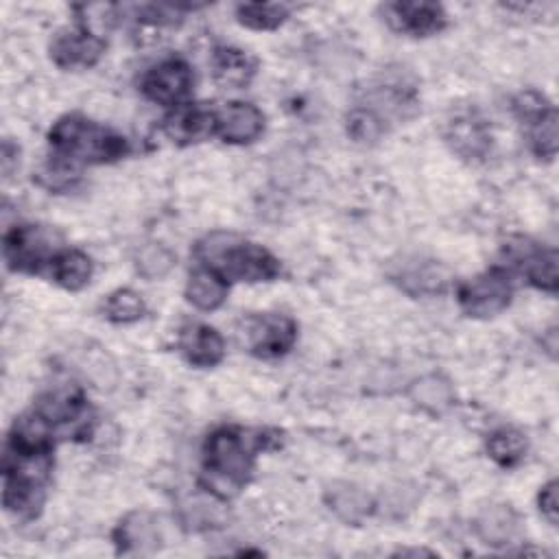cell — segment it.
Returning a JSON list of instances; mask_svg holds the SVG:
<instances>
[{
  "label": "cell",
  "instance_id": "obj_23",
  "mask_svg": "<svg viewBox=\"0 0 559 559\" xmlns=\"http://www.w3.org/2000/svg\"><path fill=\"white\" fill-rule=\"evenodd\" d=\"M400 286L411 295H435L445 290L448 271L437 262H415L406 266L400 275Z\"/></svg>",
  "mask_w": 559,
  "mask_h": 559
},
{
  "label": "cell",
  "instance_id": "obj_13",
  "mask_svg": "<svg viewBox=\"0 0 559 559\" xmlns=\"http://www.w3.org/2000/svg\"><path fill=\"white\" fill-rule=\"evenodd\" d=\"M443 138L450 144V148L465 159L485 157L491 144V135L487 133L485 122L469 111L456 114L454 118H450L445 122Z\"/></svg>",
  "mask_w": 559,
  "mask_h": 559
},
{
  "label": "cell",
  "instance_id": "obj_30",
  "mask_svg": "<svg viewBox=\"0 0 559 559\" xmlns=\"http://www.w3.org/2000/svg\"><path fill=\"white\" fill-rule=\"evenodd\" d=\"M384 131V120L367 107H356L347 116V133L356 142H376Z\"/></svg>",
  "mask_w": 559,
  "mask_h": 559
},
{
  "label": "cell",
  "instance_id": "obj_7",
  "mask_svg": "<svg viewBox=\"0 0 559 559\" xmlns=\"http://www.w3.org/2000/svg\"><path fill=\"white\" fill-rule=\"evenodd\" d=\"M247 345L258 358L284 356L297 341V323L284 314H258L247 319Z\"/></svg>",
  "mask_w": 559,
  "mask_h": 559
},
{
  "label": "cell",
  "instance_id": "obj_14",
  "mask_svg": "<svg viewBox=\"0 0 559 559\" xmlns=\"http://www.w3.org/2000/svg\"><path fill=\"white\" fill-rule=\"evenodd\" d=\"M476 535L483 544L500 548L522 535V520L509 504H489L474 520Z\"/></svg>",
  "mask_w": 559,
  "mask_h": 559
},
{
  "label": "cell",
  "instance_id": "obj_29",
  "mask_svg": "<svg viewBox=\"0 0 559 559\" xmlns=\"http://www.w3.org/2000/svg\"><path fill=\"white\" fill-rule=\"evenodd\" d=\"M175 266V255L157 242L142 245L135 253V269L146 280H162Z\"/></svg>",
  "mask_w": 559,
  "mask_h": 559
},
{
  "label": "cell",
  "instance_id": "obj_9",
  "mask_svg": "<svg viewBox=\"0 0 559 559\" xmlns=\"http://www.w3.org/2000/svg\"><path fill=\"white\" fill-rule=\"evenodd\" d=\"M103 52L105 39L87 28L59 33L50 44V57L63 70L92 68Z\"/></svg>",
  "mask_w": 559,
  "mask_h": 559
},
{
  "label": "cell",
  "instance_id": "obj_8",
  "mask_svg": "<svg viewBox=\"0 0 559 559\" xmlns=\"http://www.w3.org/2000/svg\"><path fill=\"white\" fill-rule=\"evenodd\" d=\"M162 518L144 509L127 513L114 531V544L122 555H151L162 548Z\"/></svg>",
  "mask_w": 559,
  "mask_h": 559
},
{
  "label": "cell",
  "instance_id": "obj_10",
  "mask_svg": "<svg viewBox=\"0 0 559 559\" xmlns=\"http://www.w3.org/2000/svg\"><path fill=\"white\" fill-rule=\"evenodd\" d=\"M384 20L397 33L426 37L445 26V13L432 2H393L384 7Z\"/></svg>",
  "mask_w": 559,
  "mask_h": 559
},
{
  "label": "cell",
  "instance_id": "obj_12",
  "mask_svg": "<svg viewBox=\"0 0 559 559\" xmlns=\"http://www.w3.org/2000/svg\"><path fill=\"white\" fill-rule=\"evenodd\" d=\"M164 133L177 144H194L216 133V111L201 105H179L164 118Z\"/></svg>",
  "mask_w": 559,
  "mask_h": 559
},
{
  "label": "cell",
  "instance_id": "obj_21",
  "mask_svg": "<svg viewBox=\"0 0 559 559\" xmlns=\"http://www.w3.org/2000/svg\"><path fill=\"white\" fill-rule=\"evenodd\" d=\"M83 397L74 389H55L39 395L35 404V413L44 417L50 426H61L76 421V417L83 413Z\"/></svg>",
  "mask_w": 559,
  "mask_h": 559
},
{
  "label": "cell",
  "instance_id": "obj_31",
  "mask_svg": "<svg viewBox=\"0 0 559 559\" xmlns=\"http://www.w3.org/2000/svg\"><path fill=\"white\" fill-rule=\"evenodd\" d=\"M83 371L87 373V378L98 386V389H111L116 382V369L111 358L100 352V349H87L83 354Z\"/></svg>",
  "mask_w": 559,
  "mask_h": 559
},
{
  "label": "cell",
  "instance_id": "obj_25",
  "mask_svg": "<svg viewBox=\"0 0 559 559\" xmlns=\"http://www.w3.org/2000/svg\"><path fill=\"white\" fill-rule=\"evenodd\" d=\"M526 450H528V441L524 432L515 428H507V426L498 428L487 439L489 456L502 467H515L526 456Z\"/></svg>",
  "mask_w": 559,
  "mask_h": 559
},
{
  "label": "cell",
  "instance_id": "obj_17",
  "mask_svg": "<svg viewBox=\"0 0 559 559\" xmlns=\"http://www.w3.org/2000/svg\"><path fill=\"white\" fill-rule=\"evenodd\" d=\"M214 81L227 90H240L249 85L255 74V61L240 48L223 46L212 55Z\"/></svg>",
  "mask_w": 559,
  "mask_h": 559
},
{
  "label": "cell",
  "instance_id": "obj_27",
  "mask_svg": "<svg viewBox=\"0 0 559 559\" xmlns=\"http://www.w3.org/2000/svg\"><path fill=\"white\" fill-rule=\"evenodd\" d=\"M103 310H105V317L114 323H133L144 317L146 306L135 290L118 288L105 299Z\"/></svg>",
  "mask_w": 559,
  "mask_h": 559
},
{
  "label": "cell",
  "instance_id": "obj_5",
  "mask_svg": "<svg viewBox=\"0 0 559 559\" xmlns=\"http://www.w3.org/2000/svg\"><path fill=\"white\" fill-rule=\"evenodd\" d=\"M52 242V231L41 225H15L4 234V262L13 271H37L57 255Z\"/></svg>",
  "mask_w": 559,
  "mask_h": 559
},
{
  "label": "cell",
  "instance_id": "obj_19",
  "mask_svg": "<svg viewBox=\"0 0 559 559\" xmlns=\"http://www.w3.org/2000/svg\"><path fill=\"white\" fill-rule=\"evenodd\" d=\"M181 524L192 531H203L212 526H221L225 520V504L207 491H192L179 504Z\"/></svg>",
  "mask_w": 559,
  "mask_h": 559
},
{
  "label": "cell",
  "instance_id": "obj_1",
  "mask_svg": "<svg viewBox=\"0 0 559 559\" xmlns=\"http://www.w3.org/2000/svg\"><path fill=\"white\" fill-rule=\"evenodd\" d=\"M48 142L57 164L63 168H74L81 164H105L127 153V142L122 135L79 114L59 118L48 133Z\"/></svg>",
  "mask_w": 559,
  "mask_h": 559
},
{
  "label": "cell",
  "instance_id": "obj_16",
  "mask_svg": "<svg viewBox=\"0 0 559 559\" xmlns=\"http://www.w3.org/2000/svg\"><path fill=\"white\" fill-rule=\"evenodd\" d=\"M323 500L328 509L347 524H360L371 513V496L349 480H334L325 487Z\"/></svg>",
  "mask_w": 559,
  "mask_h": 559
},
{
  "label": "cell",
  "instance_id": "obj_26",
  "mask_svg": "<svg viewBox=\"0 0 559 559\" xmlns=\"http://www.w3.org/2000/svg\"><path fill=\"white\" fill-rule=\"evenodd\" d=\"M238 22L255 28V31H271L277 28L286 17L288 9L280 2H245L236 9Z\"/></svg>",
  "mask_w": 559,
  "mask_h": 559
},
{
  "label": "cell",
  "instance_id": "obj_32",
  "mask_svg": "<svg viewBox=\"0 0 559 559\" xmlns=\"http://www.w3.org/2000/svg\"><path fill=\"white\" fill-rule=\"evenodd\" d=\"M537 502H539L542 515H544L552 526H557V513H559V507H557V504H559V500H557V480H550V483H546V485L542 487Z\"/></svg>",
  "mask_w": 559,
  "mask_h": 559
},
{
  "label": "cell",
  "instance_id": "obj_4",
  "mask_svg": "<svg viewBox=\"0 0 559 559\" xmlns=\"http://www.w3.org/2000/svg\"><path fill=\"white\" fill-rule=\"evenodd\" d=\"M459 306L465 314L485 319L493 317L511 304L513 284L507 271L489 269L459 286Z\"/></svg>",
  "mask_w": 559,
  "mask_h": 559
},
{
  "label": "cell",
  "instance_id": "obj_3",
  "mask_svg": "<svg viewBox=\"0 0 559 559\" xmlns=\"http://www.w3.org/2000/svg\"><path fill=\"white\" fill-rule=\"evenodd\" d=\"M203 461L214 478L238 489L253 472V448L238 430L218 428L205 439Z\"/></svg>",
  "mask_w": 559,
  "mask_h": 559
},
{
  "label": "cell",
  "instance_id": "obj_28",
  "mask_svg": "<svg viewBox=\"0 0 559 559\" xmlns=\"http://www.w3.org/2000/svg\"><path fill=\"white\" fill-rule=\"evenodd\" d=\"M531 148L537 157L552 159L557 153V111L548 107L531 120Z\"/></svg>",
  "mask_w": 559,
  "mask_h": 559
},
{
  "label": "cell",
  "instance_id": "obj_6",
  "mask_svg": "<svg viewBox=\"0 0 559 559\" xmlns=\"http://www.w3.org/2000/svg\"><path fill=\"white\" fill-rule=\"evenodd\" d=\"M192 70L183 59H164L142 76V92L157 105L179 107L192 92Z\"/></svg>",
  "mask_w": 559,
  "mask_h": 559
},
{
  "label": "cell",
  "instance_id": "obj_15",
  "mask_svg": "<svg viewBox=\"0 0 559 559\" xmlns=\"http://www.w3.org/2000/svg\"><path fill=\"white\" fill-rule=\"evenodd\" d=\"M179 349L190 365L214 367L225 356V341L214 328L205 323H190L179 334Z\"/></svg>",
  "mask_w": 559,
  "mask_h": 559
},
{
  "label": "cell",
  "instance_id": "obj_18",
  "mask_svg": "<svg viewBox=\"0 0 559 559\" xmlns=\"http://www.w3.org/2000/svg\"><path fill=\"white\" fill-rule=\"evenodd\" d=\"M408 397L430 415H443L454 404V386L441 373H426L408 384Z\"/></svg>",
  "mask_w": 559,
  "mask_h": 559
},
{
  "label": "cell",
  "instance_id": "obj_22",
  "mask_svg": "<svg viewBox=\"0 0 559 559\" xmlns=\"http://www.w3.org/2000/svg\"><path fill=\"white\" fill-rule=\"evenodd\" d=\"M50 275L66 290H81L92 277V260L79 249H63L50 260Z\"/></svg>",
  "mask_w": 559,
  "mask_h": 559
},
{
  "label": "cell",
  "instance_id": "obj_2",
  "mask_svg": "<svg viewBox=\"0 0 559 559\" xmlns=\"http://www.w3.org/2000/svg\"><path fill=\"white\" fill-rule=\"evenodd\" d=\"M197 255L225 280L271 282L280 275V262L269 249L225 231H214L199 240Z\"/></svg>",
  "mask_w": 559,
  "mask_h": 559
},
{
  "label": "cell",
  "instance_id": "obj_11",
  "mask_svg": "<svg viewBox=\"0 0 559 559\" xmlns=\"http://www.w3.org/2000/svg\"><path fill=\"white\" fill-rule=\"evenodd\" d=\"M264 131V114L251 103H227L216 111V133L229 144H249Z\"/></svg>",
  "mask_w": 559,
  "mask_h": 559
},
{
  "label": "cell",
  "instance_id": "obj_24",
  "mask_svg": "<svg viewBox=\"0 0 559 559\" xmlns=\"http://www.w3.org/2000/svg\"><path fill=\"white\" fill-rule=\"evenodd\" d=\"M526 280L548 293L557 290V251L555 249H526L520 258Z\"/></svg>",
  "mask_w": 559,
  "mask_h": 559
},
{
  "label": "cell",
  "instance_id": "obj_20",
  "mask_svg": "<svg viewBox=\"0 0 559 559\" xmlns=\"http://www.w3.org/2000/svg\"><path fill=\"white\" fill-rule=\"evenodd\" d=\"M186 299L199 310H216L227 299V280L212 269H197L188 277Z\"/></svg>",
  "mask_w": 559,
  "mask_h": 559
}]
</instances>
